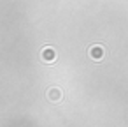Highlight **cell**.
Listing matches in <instances>:
<instances>
[{"label":"cell","instance_id":"obj_2","mask_svg":"<svg viewBox=\"0 0 128 127\" xmlns=\"http://www.w3.org/2000/svg\"><path fill=\"white\" fill-rule=\"evenodd\" d=\"M44 58H46V60H53V58H54V53H53V50L46 48V50H44Z\"/></svg>","mask_w":128,"mask_h":127},{"label":"cell","instance_id":"obj_1","mask_svg":"<svg viewBox=\"0 0 128 127\" xmlns=\"http://www.w3.org/2000/svg\"><path fill=\"white\" fill-rule=\"evenodd\" d=\"M90 53H91V58L100 60V58L104 57V48H102V46H93V48L90 50Z\"/></svg>","mask_w":128,"mask_h":127}]
</instances>
